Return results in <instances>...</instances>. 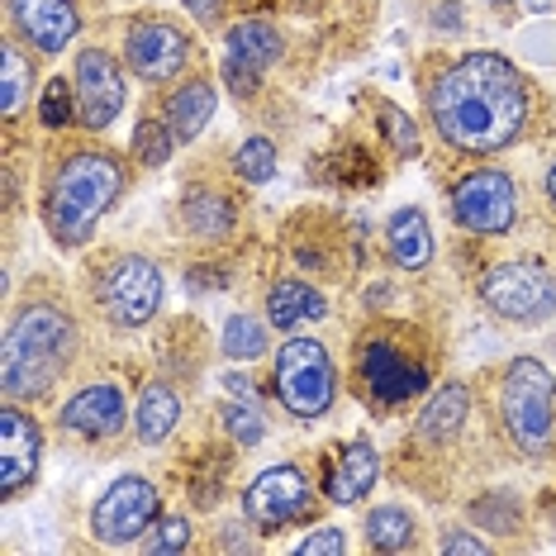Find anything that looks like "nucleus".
I'll list each match as a JSON object with an SVG mask.
<instances>
[{"label":"nucleus","instance_id":"f257e3e1","mask_svg":"<svg viewBox=\"0 0 556 556\" xmlns=\"http://www.w3.org/2000/svg\"><path fill=\"white\" fill-rule=\"evenodd\" d=\"M428 115L442 143H452L457 153H500L528 129L533 91L509 58L466 53L433 81Z\"/></svg>","mask_w":556,"mask_h":556},{"label":"nucleus","instance_id":"f03ea898","mask_svg":"<svg viewBox=\"0 0 556 556\" xmlns=\"http://www.w3.org/2000/svg\"><path fill=\"white\" fill-rule=\"evenodd\" d=\"M77 352V324L58 305H29L20 309L0 343V390L10 400H39L58 386Z\"/></svg>","mask_w":556,"mask_h":556},{"label":"nucleus","instance_id":"7ed1b4c3","mask_svg":"<svg viewBox=\"0 0 556 556\" xmlns=\"http://www.w3.org/2000/svg\"><path fill=\"white\" fill-rule=\"evenodd\" d=\"M124 195V162L110 153H72L43 200V224L62 248L91 243L96 224Z\"/></svg>","mask_w":556,"mask_h":556},{"label":"nucleus","instance_id":"20e7f679","mask_svg":"<svg viewBox=\"0 0 556 556\" xmlns=\"http://www.w3.org/2000/svg\"><path fill=\"white\" fill-rule=\"evenodd\" d=\"M500 419L518 452H547L556 428V376L538 357H518L504 371Z\"/></svg>","mask_w":556,"mask_h":556},{"label":"nucleus","instance_id":"39448f33","mask_svg":"<svg viewBox=\"0 0 556 556\" xmlns=\"http://www.w3.org/2000/svg\"><path fill=\"white\" fill-rule=\"evenodd\" d=\"M276 395L295 419H319V414L333 409L338 395V371L328 362V352L319 338H290V343L276 352Z\"/></svg>","mask_w":556,"mask_h":556},{"label":"nucleus","instance_id":"423d86ee","mask_svg":"<svg viewBox=\"0 0 556 556\" xmlns=\"http://www.w3.org/2000/svg\"><path fill=\"white\" fill-rule=\"evenodd\" d=\"M480 300L509 324H547L556 314V276L542 262H504L480 281Z\"/></svg>","mask_w":556,"mask_h":556},{"label":"nucleus","instance_id":"0eeeda50","mask_svg":"<svg viewBox=\"0 0 556 556\" xmlns=\"http://www.w3.org/2000/svg\"><path fill=\"white\" fill-rule=\"evenodd\" d=\"M162 514V495L148 476H119L105 495L96 500L91 509V533L105 547H124V542H138L148 528L157 523Z\"/></svg>","mask_w":556,"mask_h":556},{"label":"nucleus","instance_id":"6e6552de","mask_svg":"<svg viewBox=\"0 0 556 556\" xmlns=\"http://www.w3.org/2000/svg\"><path fill=\"white\" fill-rule=\"evenodd\" d=\"M162 309V267L153 257H119L100 281V314L115 328H143Z\"/></svg>","mask_w":556,"mask_h":556},{"label":"nucleus","instance_id":"1a4fd4ad","mask_svg":"<svg viewBox=\"0 0 556 556\" xmlns=\"http://www.w3.org/2000/svg\"><path fill=\"white\" fill-rule=\"evenodd\" d=\"M314 509V490L300 466H271L243 490V514L257 533H276V528L295 523Z\"/></svg>","mask_w":556,"mask_h":556},{"label":"nucleus","instance_id":"9d476101","mask_svg":"<svg viewBox=\"0 0 556 556\" xmlns=\"http://www.w3.org/2000/svg\"><path fill=\"white\" fill-rule=\"evenodd\" d=\"M452 214H457V224L471 233H509L514 219H518V191L504 172L480 167V172L457 181V191H452Z\"/></svg>","mask_w":556,"mask_h":556},{"label":"nucleus","instance_id":"9b49d317","mask_svg":"<svg viewBox=\"0 0 556 556\" xmlns=\"http://www.w3.org/2000/svg\"><path fill=\"white\" fill-rule=\"evenodd\" d=\"M72 81H77V119L81 129H110V124L119 119L124 110V72L119 62L105 53V48H86L77 53V72H72Z\"/></svg>","mask_w":556,"mask_h":556},{"label":"nucleus","instance_id":"f8f14e48","mask_svg":"<svg viewBox=\"0 0 556 556\" xmlns=\"http://www.w3.org/2000/svg\"><path fill=\"white\" fill-rule=\"evenodd\" d=\"M186 58H191V39H186V29H176L172 20H138L129 29V39H124V62H129L148 86L172 81L176 72L186 67Z\"/></svg>","mask_w":556,"mask_h":556},{"label":"nucleus","instance_id":"ddd939ff","mask_svg":"<svg viewBox=\"0 0 556 556\" xmlns=\"http://www.w3.org/2000/svg\"><path fill=\"white\" fill-rule=\"evenodd\" d=\"M43 462V428L24 409H0V495H20Z\"/></svg>","mask_w":556,"mask_h":556},{"label":"nucleus","instance_id":"4468645a","mask_svg":"<svg viewBox=\"0 0 556 556\" xmlns=\"http://www.w3.org/2000/svg\"><path fill=\"white\" fill-rule=\"evenodd\" d=\"M362 381L376 404H409L428 386V371L390 343H366L362 348Z\"/></svg>","mask_w":556,"mask_h":556},{"label":"nucleus","instance_id":"2eb2a0df","mask_svg":"<svg viewBox=\"0 0 556 556\" xmlns=\"http://www.w3.org/2000/svg\"><path fill=\"white\" fill-rule=\"evenodd\" d=\"M124 419H129V404H124L119 386H86V390H77V395L62 404V428H67V433L91 438V442L115 438L124 428Z\"/></svg>","mask_w":556,"mask_h":556},{"label":"nucleus","instance_id":"dca6fc26","mask_svg":"<svg viewBox=\"0 0 556 556\" xmlns=\"http://www.w3.org/2000/svg\"><path fill=\"white\" fill-rule=\"evenodd\" d=\"M10 20L39 53H62L81 34L72 0H10Z\"/></svg>","mask_w":556,"mask_h":556},{"label":"nucleus","instance_id":"f3484780","mask_svg":"<svg viewBox=\"0 0 556 556\" xmlns=\"http://www.w3.org/2000/svg\"><path fill=\"white\" fill-rule=\"evenodd\" d=\"M376 476H381V457H376V447L366 438L348 442V452L338 457L333 476H328V500L333 504H362L371 495Z\"/></svg>","mask_w":556,"mask_h":556},{"label":"nucleus","instance_id":"a211bd4d","mask_svg":"<svg viewBox=\"0 0 556 556\" xmlns=\"http://www.w3.org/2000/svg\"><path fill=\"white\" fill-rule=\"evenodd\" d=\"M386 252L404 271H424L433 262V229H428L424 210H395L386 224Z\"/></svg>","mask_w":556,"mask_h":556},{"label":"nucleus","instance_id":"6ab92c4d","mask_svg":"<svg viewBox=\"0 0 556 556\" xmlns=\"http://www.w3.org/2000/svg\"><path fill=\"white\" fill-rule=\"evenodd\" d=\"M466 414H471V390H466L462 381L442 386L419 414V442H428V447L452 442L466 428Z\"/></svg>","mask_w":556,"mask_h":556},{"label":"nucleus","instance_id":"aec40b11","mask_svg":"<svg viewBox=\"0 0 556 556\" xmlns=\"http://www.w3.org/2000/svg\"><path fill=\"white\" fill-rule=\"evenodd\" d=\"M214 105H219V96H214L210 81L176 86V91L167 96V124H172L176 143H195V138L205 134V124L214 119Z\"/></svg>","mask_w":556,"mask_h":556},{"label":"nucleus","instance_id":"412c9836","mask_svg":"<svg viewBox=\"0 0 556 556\" xmlns=\"http://www.w3.org/2000/svg\"><path fill=\"white\" fill-rule=\"evenodd\" d=\"M176 424H181V400H176V390L162 381H148L143 395H138V409H134L138 442L157 447V442H167L176 433Z\"/></svg>","mask_w":556,"mask_h":556},{"label":"nucleus","instance_id":"4be33fe9","mask_svg":"<svg viewBox=\"0 0 556 556\" xmlns=\"http://www.w3.org/2000/svg\"><path fill=\"white\" fill-rule=\"evenodd\" d=\"M324 319V295L305 281H276L271 295H267V324L281 328V333H290V328L300 324H314Z\"/></svg>","mask_w":556,"mask_h":556},{"label":"nucleus","instance_id":"5701e85b","mask_svg":"<svg viewBox=\"0 0 556 556\" xmlns=\"http://www.w3.org/2000/svg\"><path fill=\"white\" fill-rule=\"evenodd\" d=\"M224 53L229 58H243L252 62V67H276L286 53V43H281V34H276V24L267 20H238L233 29H229V43H224Z\"/></svg>","mask_w":556,"mask_h":556},{"label":"nucleus","instance_id":"b1692460","mask_svg":"<svg viewBox=\"0 0 556 556\" xmlns=\"http://www.w3.org/2000/svg\"><path fill=\"white\" fill-rule=\"evenodd\" d=\"M181 219L195 238H229L233 229V205L214 191H191L181 205Z\"/></svg>","mask_w":556,"mask_h":556},{"label":"nucleus","instance_id":"393cba45","mask_svg":"<svg viewBox=\"0 0 556 556\" xmlns=\"http://www.w3.org/2000/svg\"><path fill=\"white\" fill-rule=\"evenodd\" d=\"M366 542L376 552H404L414 542V514H404L400 504H381L366 518Z\"/></svg>","mask_w":556,"mask_h":556},{"label":"nucleus","instance_id":"a878e982","mask_svg":"<svg viewBox=\"0 0 556 556\" xmlns=\"http://www.w3.org/2000/svg\"><path fill=\"white\" fill-rule=\"evenodd\" d=\"M219 348H224V357H233V362H252L267 352V328H262V319H252V314H233V319H224Z\"/></svg>","mask_w":556,"mask_h":556},{"label":"nucleus","instance_id":"bb28decb","mask_svg":"<svg viewBox=\"0 0 556 556\" xmlns=\"http://www.w3.org/2000/svg\"><path fill=\"white\" fill-rule=\"evenodd\" d=\"M0 110H5L10 119L24 110V100H29V67H24V58H20V48L15 43H5L0 48Z\"/></svg>","mask_w":556,"mask_h":556},{"label":"nucleus","instance_id":"cd10ccee","mask_svg":"<svg viewBox=\"0 0 556 556\" xmlns=\"http://www.w3.org/2000/svg\"><path fill=\"white\" fill-rule=\"evenodd\" d=\"M276 167H281V162H276V143H271V138H248V143L233 153V172L243 176L248 186L276 181Z\"/></svg>","mask_w":556,"mask_h":556},{"label":"nucleus","instance_id":"c85d7f7f","mask_svg":"<svg viewBox=\"0 0 556 556\" xmlns=\"http://www.w3.org/2000/svg\"><path fill=\"white\" fill-rule=\"evenodd\" d=\"M224 433H229L238 447H257V442L267 438L262 409L252 400H224Z\"/></svg>","mask_w":556,"mask_h":556},{"label":"nucleus","instance_id":"c756f323","mask_svg":"<svg viewBox=\"0 0 556 556\" xmlns=\"http://www.w3.org/2000/svg\"><path fill=\"white\" fill-rule=\"evenodd\" d=\"M172 148H176L172 124H157V119H143V124H138V134H134V157L143 162V167H162V162L172 157Z\"/></svg>","mask_w":556,"mask_h":556},{"label":"nucleus","instance_id":"7c9ffc66","mask_svg":"<svg viewBox=\"0 0 556 556\" xmlns=\"http://www.w3.org/2000/svg\"><path fill=\"white\" fill-rule=\"evenodd\" d=\"M381 129L400 157H419V129H414V119L404 115L400 105H390V100H381Z\"/></svg>","mask_w":556,"mask_h":556},{"label":"nucleus","instance_id":"2f4dec72","mask_svg":"<svg viewBox=\"0 0 556 556\" xmlns=\"http://www.w3.org/2000/svg\"><path fill=\"white\" fill-rule=\"evenodd\" d=\"M262 77H267V72H262V67H252V62L224 53V86H229L233 96H243V100H248V96H257Z\"/></svg>","mask_w":556,"mask_h":556},{"label":"nucleus","instance_id":"473e14b6","mask_svg":"<svg viewBox=\"0 0 556 556\" xmlns=\"http://www.w3.org/2000/svg\"><path fill=\"white\" fill-rule=\"evenodd\" d=\"M148 547L153 552H181V547H191V523H186V518H162V528H157V538L148 542Z\"/></svg>","mask_w":556,"mask_h":556},{"label":"nucleus","instance_id":"72a5a7b5","mask_svg":"<svg viewBox=\"0 0 556 556\" xmlns=\"http://www.w3.org/2000/svg\"><path fill=\"white\" fill-rule=\"evenodd\" d=\"M324 552H348V533L343 528H319V533H309L300 542V556H324Z\"/></svg>","mask_w":556,"mask_h":556},{"label":"nucleus","instance_id":"f704fd0d","mask_svg":"<svg viewBox=\"0 0 556 556\" xmlns=\"http://www.w3.org/2000/svg\"><path fill=\"white\" fill-rule=\"evenodd\" d=\"M438 547L447 552V556H480V552H490V542L476 538V533H466V528H447Z\"/></svg>","mask_w":556,"mask_h":556},{"label":"nucleus","instance_id":"c9c22d12","mask_svg":"<svg viewBox=\"0 0 556 556\" xmlns=\"http://www.w3.org/2000/svg\"><path fill=\"white\" fill-rule=\"evenodd\" d=\"M43 124H67V77L48 81V96H43Z\"/></svg>","mask_w":556,"mask_h":556},{"label":"nucleus","instance_id":"e433bc0d","mask_svg":"<svg viewBox=\"0 0 556 556\" xmlns=\"http://www.w3.org/2000/svg\"><path fill=\"white\" fill-rule=\"evenodd\" d=\"M186 10H191L195 20H214L219 15V0H186Z\"/></svg>","mask_w":556,"mask_h":556},{"label":"nucleus","instance_id":"4c0bfd02","mask_svg":"<svg viewBox=\"0 0 556 556\" xmlns=\"http://www.w3.org/2000/svg\"><path fill=\"white\" fill-rule=\"evenodd\" d=\"M523 5H528V10H533V15H547V10L556 5V0H523Z\"/></svg>","mask_w":556,"mask_h":556},{"label":"nucleus","instance_id":"58836bf2","mask_svg":"<svg viewBox=\"0 0 556 556\" xmlns=\"http://www.w3.org/2000/svg\"><path fill=\"white\" fill-rule=\"evenodd\" d=\"M547 195H552V205H556V162H552V172H547Z\"/></svg>","mask_w":556,"mask_h":556},{"label":"nucleus","instance_id":"ea45409f","mask_svg":"<svg viewBox=\"0 0 556 556\" xmlns=\"http://www.w3.org/2000/svg\"><path fill=\"white\" fill-rule=\"evenodd\" d=\"M490 5H500V0H490Z\"/></svg>","mask_w":556,"mask_h":556}]
</instances>
